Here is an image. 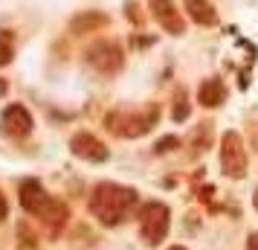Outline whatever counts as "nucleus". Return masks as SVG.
<instances>
[{
  "mask_svg": "<svg viewBox=\"0 0 258 250\" xmlns=\"http://www.w3.org/2000/svg\"><path fill=\"white\" fill-rule=\"evenodd\" d=\"M221 166L223 175L229 178H244L246 175V152H244V140L241 134L226 131L221 140Z\"/></svg>",
  "mask_w": 258,
  "mask_h": 250,
  "instance_id": "4",
  "label": "nucleus"
},
{
  "mask_svg": "<svg viewBox=\"0 0 258 250\" xmlns=\"http://www.w3.org/2000/svg\"><path fill=\"white\" fill-rule=\"evenodd\" d=\"M168 207L160 201H148L142 204L140 210V233L142 238H145V244H151V247H157V244H163L165 233H168Z\"/></svg>",
  "mask_w": 258,
  "mask_h": 250,
  "instance_id": "3",
  "label": "nucleus"
},
{
  "mask_svg": "<svg viewBox=\"0 0 258 250\" xmlns=\"http://www.w3.org/2000/svg\"><path fill=\"white\" fill-rule=\"evenodd\" d=\"M177 145H180V140H177V137H163V140H157L154 152H157V155H165V152H174Z\"/></svg>",
  "mask_w": 258,
  "mask_h": 250,
  "instance_id": "16",
  "label": "nucleus"
},
{
  "mask_svg": "<svg viewBox=\"0 0 258 250\" xmlns=\"http://www.w3.org/2000/svg\"><path fill=\"white\" fill-rule=\"evenodd\" d=\"M49 201H52V198L47 195V189H44L38 180H24V183H21V207H24L29 215H44Z\"/></svg>",
  "mask_w": 258,
  "mask_h": 250,
  "instance_id": "8",
  "label": "nucleus"
},
{
  "mask_svg": "<svg viewBox=\"0 0 258 250\" xmlns=\"http://www.w3.org/2000/svg\"><path fill=\"white\" fill-rule=\"evenodd\" d=\"M246 250H258V233H252V236H249V241H246Z\"/></svg>",
  "mask_w": 258,
  "mask_h": 250,
  "instance_id": "18",
  "label": "nucleus"
},
{
  "mask_svg": "<svg viewBox=\"0 0 258 250\" xmlns=\"http://www.w3.org/2000/svg\"><path fill=\"white\" fill-rule=\"evenodd\" d=\"M12 56H15V38H12V32L0 29V67H3V64H9Z\"/></svg>",
  "mask_w": 258,
  "mask_h": 250,
  "instance_id": "14",
  "label": "nucleus"
},
{
  "mask_svg": "<svg viewBox=\"0 0 258 250\" xmlns=\"http://www.w3.org/2000/svg\"><path fill=\"white\" fill-rule=\"evenodd\" d=\"M200 105L203 108H218L226 102V84L221 82V79H206V82L200 84Z\"/></svg>",
  "mask_w": 258,
  "mask_h": 250,
  "instance_id": "10",
  "label": "nucleus"
},
{
  "mask_svg": "<svg viewBox=\"0 0 258 250\" xmlns=\"http://www.w3.org/2000/svg\"><path fill=\"white\" fill-rule=\"evenodd\" d=\"M157 122V108H148L145 114H128V111H113L107 114L105 125L110 134L116 137H125V140H134L140 134L151 131V125Z\"/></svg>",
  "mask_w": 258,
  "mask_h": 250,
  "instance_id": "2",
  "label": "nucleus"
},
{
  "mask_svg": "<svg viewBox=\"0 0 258 250\" xmlns=\"http://www.w3.org/2000/svg\"><path fill=\"white\" fill-rule=\"evenodd\" d=\"M87 61H90V67H96L99 73H116L122 67V49L119 44L113 41H99L96 47L87 49Z\"/></svg>",
  "mask_w": 258,
  "mask_h": 250,
  "instance_id": "5",
  "label": "nucleus"
},
{
  "mask_svg": "<svg viewBox=\"0 0 258 250\" xmlns=\"http://www.w3.org/2000/svg\"><path fill=\"white\" fill-rule=\"evenodd\" d=\"M6 213H9V204H6V195L0 192V224L6 221Z\"/></svg>",
  "mask_w": 258,
  "mask_h": 250,
  "instance_id": "17",
  "label": "nucleus"
},
{
  "mask_svg": "<svg viewBox=\"0 0 258 250\" xmlns=\"http://www.w3.org/2000/svg\"><path fill=\"white\" fill-rule=\"evenodd\" d=\"M41 218H44V224H47L49 236L55 238L61 233V227L67 224V207H64L61 201H49V207L44 210V215H41Z\"/></svg>",
  "mask_w": 258,
  "mask_h": 250,
  "instance_id": "11",
  "label": "nucleus"
},
{
  "mask_svg": "<svg viewBox=\"0 0 258 250\" xmlns=\"http://www.w3.org/2000/svg\"><path fill=\"white\" fill-rule=\"evenodd\" d=\"M186 117H188V96H186V90H177V93H174V111H171V119L183 122Z\"/></svg>",
  "mask_w": 258,
  "mask_h": 250,
  "instance_id": "15",
  "label": "nucleus"
},
{
  "mask_svg": "<svg viewBox=\"0 0 258 250\" xmlns=\"http://www.w3.org/2000/svg\"><path fill=\"white\" fill-rule=\"evenodd\" d=\"M183 3H186V12L191 21H198L200 26L215 24V9H212L209 0H183Z\"/></svg>",
  "mask_w": 258,
  "mask_h": 250,
  "instance_id": "12",
  "label": "nucleus"
},
{
  "mask_svg": "<svg viewBox=\"0 0 258 250\" xmlns=\"http://www.w3.org/2000/svg\"><path fill=\"white\" fill-rule=\"evenodd\" d=\"M0 131L6 137H26L32 131V114L26 111L24 105H9L3 114H0Z\"/></svg>",
  "mask_w": 258,
  "mask_h": 250,
  "instance_id": "6",
  "label": "nucleus"
},
{
  "mask_svg": "<svg viewBox=\"0 0 258 250\" xmlns=\"http://www.w3.org/2000/svg\"><path fill=\"white\" fill-rule=\"evenodd\" d=\"M0 93H6V82H0Z\"/></svg>",
  "mask_w": 258,
  "mask_h": 250,
  "instance_id": "20",
  "label": "nucleus"
},
{
  "mask_svg": "<svg viewBox=\"0 0 258 250\" xmlns=\"http://www.w3.org/2000/svg\"><path fill=\"white\" fill-rule=\"evenodd\" d=\"M168 250H186V247H180V244H174V247H168Z\"/></svg>",
  "mask_w": 258,
  "mask_h": 250,
  "instance_id": "21",
  "label": "nucleus"
},
{
  "mask_svg": "<svg viewBox=\"0 0 258 250\" xmlns=\"http://www.w3.org/2000/svg\"><path fill=\"white\" fill-rule=\"evenodd\" d=\"M105 24H107L105 15L84 12V15H79V18H73V21H70V29L76 32V35H84V32H96V29H102Z\"/></svg>",
  "mask_w": 258,
  "mask_h": 250,
  "instance_id": "13",
  "label": "nucleus"
},
{
  "mask_svg": "<svg viewBox=\"0 0 258 250\" xmlns=\"http://www.w3.org/2000/svg\"><path fill=\"white\" fill-rule=\"evenodd\" d=\"M148 6H151V15L154 21L163 26L165 32H171V35H183V18H180V12L174 9V3L171 0H148Z\"/></svg>",
  "mask_w": 258,
  "mask_h": 250,
  "instance_id": "7",
  "label": "nucleus"
},
{
  "mask_svg": "<svg viewBox=\"0 0 258 250\" xmlns=\"http://www.w3.org/2000/svg\"><path fill=\"white\" fill-rule=\"evenodd\" d=\"M252 204H255V210H258V189L252 192Z\"/></svg>",
  "mask_w": 258,
  "mask_h": 250,
  "instance_id": "19",
  "label": "nucleus"
},
{
  "mask_svg": "<svg viewBox=\"0 0 258 250\" xmlns=\"http://www.w3.org/2000/svg\"><path fill=\"white\" fill-rule=\"evenodd\" d=\"M73 155L82 157V160H90V163H102V160H107V145L102 143V140H96L93 134H76L73 137Z\"/></svg>",
  "mask_w": 258,
  "mask_h": 250,
  "instance_id": "9",
  "label": "nucleus"
},
{
  "mask_svg": "<svg viewBox=\"0 0 258 250\" xmlns=\"http://www.w3.org/2000/svg\"><path fill=\"white\" fill-rule=\"evenodd\" d=\"M134 207H137V192L128 186H119V183H99L90 198V213L105 227L125 221Z\"/></svg>",
  "mask_w": 258,
  "mask_h": 250,
  "instance_id": "1",
  "label": "nucleus"
}]
</instances>
